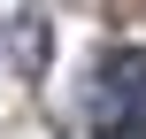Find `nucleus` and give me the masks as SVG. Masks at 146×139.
Listing matches in <instances>:
<instances>
[{"label":"nucleus","instance_id":"1","mask_svg":"<svg viewBox=\"0 0 146 139\" xmlns=\"http://www.w3.org/2000/svg\"><path fill=\"white\" fill-rule=\"evenodd\" d=\"M100 139H146V62L123 46V54H108V70H100Z\"/></svg>","mask_w":146,"mask_h":139}]
</instances>
